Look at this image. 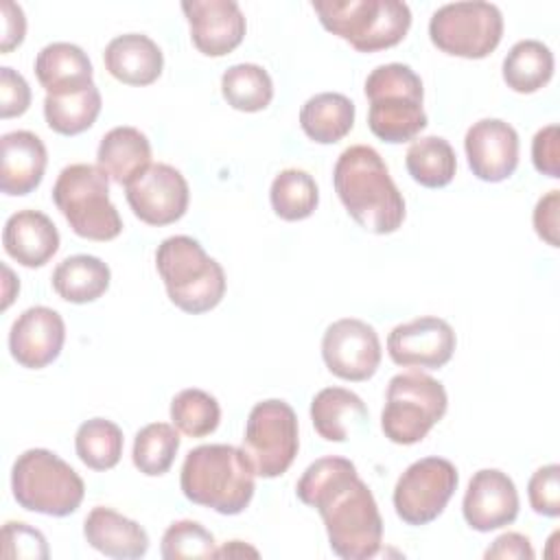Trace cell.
<instances>
[{"label": "cell", "mask_w": 560, "mask_h": 560, "mask_svg": "<svg viewBox=\"0 0 560 560\" xmlns=\"http://www.w3.org/2000/svg\"><path fill=\"white\" fill-rule=\"evenodd\" d=\"M171 420L179 433L188 438H206L219 427L221 407L208 392L188 387L171 400Z\"/></svg>", "instance_id": "obj_36"}, {"label": "cell", "mask_w": 560, "mask_h": 560, "mask_svg": "<svg viewBox=\"0 0 560 560\" xmlns=\"http://www.w3.org/2000/svg\"><path fill=\"white\" fill-rule=\"evenodd\" d=\"M35 74L46 94L59 96L92 85L94 68L90 57L70 42H52L35 57Z\"/></svg>", "instance_id": "obj_24"}, {"label": "cell", "mask_w": 560, "mask_h": 560, "mask_svg": "<svg viewBox=\"0 0 560 560\" xmlns=\"http://www.w3.org/2000/svg\"><path fill=\"white\" fill-rule=\"evenodd\" d=\"M179 451V433L168 422H151L136 433L133 466L147 477L164 475Z\"/></svg>", "instance_id": "obj_35"}, {"label": "cell", "mask_w": 560, "mask_h": 560, "mask_svg": "<svg viewBox=\"0 0 560 560\" xmlns=\"http://www.w3.org/2000/svg\"><path fill=\"white\" fill-rule=\"evenodd\" d=\"M4 252L24 267L46 265L59 249V232L52 219L39 210L13 212L2 230Z\"/></svg>", "instance_id": "obj_21"}, {"label": "cell", "mask_w": 560, "mask_h": 560, "mask_svg": "<svg viewBox=\"0 0 560 560\" xmlns=\"http://www.w3.org/2000/svg\"><path fill=\"white\" fill-rule=\"evenodd\" d=\"M448 407L446 389L424 372L392 376L385 392L381 429L394 444H416L444 418Z\"/></svg>", "instance_id": "obj_9"}, {"label": "cell", "mask_w": 560, "mask_h": 560, "mask_svg": "<svg viewBox=\"0 0 560 560\" xmlns=\"http://www.w3.org/2000/svg\"><path fill=\"white\" fill-rule=\"evenodd\" d=\"M221 94L238 112H260L273 98V81L258 63H234L221 77Z\"/></svg>", "instance_id": "obj_32"}, {"label": "cell", "mask_w": 560, "mask_h": 560, "mask_svg": "<svg viewBox=\"0 0 560 560\" xmlns=\"http://www.w3.org/2000/svg\"><path fill=\"white\" fill-rule=\"evenodd\" d=\"M101 114V92L92 83L85 90L70 94H46L44 118L46 125L61 136H77L88 131Z\"/></svg>", "instance_id": "obj_31"}, {"label": "cell", "mask_w": 560, "mask_h": 560, "mask_svg": "<svg viewBox=\"0 0 560 560\" xmlns=\"http://www.w3.org/2000/svg\"><path fill=\"white\" fill-rule=\"evenodd\" d=\"M83 536L92 549L116 560L142 558L149 551L144 527L105 505L92 508L85 516Z\"/></svg>", "instance_id": "obj_22"}, {"label": "cell", "mask_w": 560, "mask_h": 560, "mask_svg": "<svg viewBox=\"0 0 560 560\" xmlns=\"http://www.w3.org/2000/svg\"><path fill=\"white\" fill-rule=\"evenodd\" d=\"M269 201L280 219L302 221L315 212L319 190L315 179L306 171L284 168L271 182Z\"/></svg>", "instance_id": "obj_33"}, {"label": "cell", "mask_w": 560, "mask_h": 560, "mask_svg": "<svg viewBox=\"0 0 560 560\" xmlns=\"http://www.w3.org/2000/svg\"><path fill=\"white\" fill-rule=\"evenodd\" d=\"M311 420L319 438L346 442L368 424V407L346 387H324L311 400Z\"/></svg>", "instance_id": "obj_25"}, {"label": "cell", "mask_w": 560, "mask_h": 560, "mask_svg": "<svg viewBox=\"0 0 560 560\" xmlns=\"http://www.w3.org/2000/svg\"><path fill=\"white\" fill-rule=\"evenodd\" d=\"M298 448V416L293 407L278 398L256 402L247 416L243 435V451L254 472L265 479L284 475Z\"/></svg>", "instance_id": "obj_11"}, {"label": "cell", "mask_w": 560, "mask_h": 560, "mask_svg": "<svg viewBox=\"0 0 560 560\" xmlns=\"http://www.w3.org/2000/svg\"><path fill=\"white\" fill-rule=\"evenodd\" d=\"M164 560L217 558L214 536L197 521H175L166 527L160 545Z\"/></svg>", "instance_id": "obj_37"}, {"label": "cell", "mask_w": 560, "mask_h": 560, "mask_svg": "<svg viewBox=\"0 0 560 560\" xmlns=\"http://www.w3.org/2000/svg\"><path fill=\"white\" fill-rule=\"evenodd\" d=\"M295 494L319 512L330 549L343 560H368L383 542V518L357 466L337 455L315 459L300 477Z\"/></svg>", "instance_id": "obj_1"}, {"label": "cell", "mask_w": 560, "mask_h": 560, "mask_svg": "<svg viewBox=\"0 0 560 560\" xmlns=\"http://www.w3.org/2000/svg\"><path fill=\"white\" fill-rule=\"evenodd\" d=\"M66 341V324L50 306H31L18 315L9 332L11 357L28 370L50 365Z\"/></svg>", "instance_id": "obj_19"}, {"label": "cell", "mask_w": 560, "mask_h": 560, "mask_svg": "<svg viewBox=\"0 0 560 560\" xmlns=\"http://www.w3.org/2000/svg\"><path fill=\"white\" fill-rule=\"evenodd\" d=\"M354 114V103L348 96L339 92H322L302 105L300 125L313 142L335 144L350 133Z\"/></svg>", "instance_id": "obj_28"}, {"label": "cell", "mask_w": 560, "mask_h": 560, "mask_svg": "<svg viewBox=\"0 0 560 560\" xmlns=\"http://www.w3.org/2000/svg\"><path fill=\"white\" fill-rule=\"evenodd\" d=\"M558 210H560V190H549L538 199L534 208V230L551 247H558Z\"/></svg>", "instance_id": "obj_42"}, {"label": "cell", "mask_w": 560, "mask_h": 560, "mask_svg": "<svg viewBox=\"0 0 560 560\" xmlns=\"http://www.w3.org/2000/svg\"><path fill=\"white\" fill-rule=\"evenodd\" d=\"M560 127L547 125L536 131L532 140V162L538 173L558 179L560 177Z\"/></svg>", "instance_id": "obj_41"}, {"label": "cell", "mask_w": 560, "mask_h": 560, "mask_svg": "<svg viewBox=\"0 0 560 560\" xmlns=\"http://www.w3.org/2000/svg\"><path fill=\"white\" fill-rule=\"evenodd\" d=\"M258 556V551L256 549H252V547H247V545H243L241 540H232L230 545H225L223 549H217V558H232V556Z\"/></svg>", "instance_id": "obj_45"}, {"label": "cell", "mask_w": 560, "mask_h": 560, "mask_svg": "<svg viewBox=\"0 0 560 560\" xmlns=\"http://www.w3.org/2000/svg\"><path fill=\"white\" fill-rule=\"evenodd\" d=\"M2 556L4 558H28V560H46L48 542L44 534L28 523L9 521L2 527Z\"/></svg>", "instance_id": "obj_38"}, {"label": "cell", "mask_w": 560, "mask_h": 560, "mask_svg": "<svg viewBox=\"0 0 560 560\" xmlns=\"http://www.w3.org/2000/svg\"><path fill=\"white\" fill-rule=\"evenodd\" d=\"M553 66V52L547 44L540 39H521L503 59V81L518 94H532L551 81Z\"/></svg>", "instance_id": "obj_29"}, {"label": "cell", "mask_w": 560, "mask_h": 560, "mask_svg": "<svg viewBox=\"0 0 560 560\" xmlns=\"http://www.w3.org/2000/svg\"><path fill=\"white\" fill-rule=\"evenodd\" d=\"M488 560L499 558V560H532L534 549L527 536L518 532H505L501 534L483 553Z\"/></svg>", "instance_id": "obj_44"}, {"label": "cell", "mask_w": 560, "mask_h": 560, "mask_svg": "<svg viewBox=\"0 0 560 560\" xmlns=\"http://www.w3.org/2000/svg\"><path fill=\"white\" fill-rule=\"evenodd\" d=\"M335 192L348 214L372 234H392L405 221V199L381 153L368 144L341 151L332 171Z\"/></svg>", "instance_id": "obj_2"}, {"label": "cell", "mask_w": 560, "mask_h": 560, "mask_svg": "<svg viewBox=\"0 0 560 560\" xmlns=\"http://www.w3.org/2000/svg\"><path fill=\"white\" fill-rule=\"evenodd\" d=\"M405 164L413 182L424 188H442L453 182L457 158L448 140L440 136H424L409 144Z\"/></svg>", "instance_id": "obj_30"}, {"label": "cell", "mask_w": 560, "mask_h": 560, "mask_svg": "<svg viewBox=\"0 0 560 560\" xmlns=\"http://www.w3.org/2000/svg\"><path fill=\"white\" fill-rule=\"evenodd\" d=\"M464 149L472 175L481 182H503L518 166V133L501 118L472 122L466 131Z\"/></svg>", "instance_id": "obj_16"}, {"label": "cell", "mask_w": 560, "mask_h": 560, "mask_svg": "<svg viewBox=\"0 0 560 560\" xmlns=\"http://www.w3.org/2000/svg\"><path fill=\"white\" fill-rule=\"evenodd\" d=\"M529 505L536 514L556 518L560 514V466L547 464L538 468L527 483Z\"/></svg>", "instance_id": "obj_39"}, {"label": "cell", "mask_w": 560, "mask_h": 560, "mask_svg": "<svg viewBox=\"0 0 560 560\" xmlns=\"http://www.w3.org/2000/svg\"><path fill=\"white\" fill-rule=\"evenodd\" d=\"M151 164V142L136 127H114L98 144L96 166L116 184L127 186Z\"/></svg>", "instance_id": "obj_26"}, {"label": "cell", "mask_w": 560, "mask_h": 560, "mask_svg": "<svg viewBox=\"0 0 560 560\" xmlns=\"http://www.w3.org/2000/svg\"><path fill=\"white\" fill-rule=\"evenodd\" d=\"M31 105V88L26 79L9 66L0 68V116H22Z\"/></svg>", "instance_id": "obj_40"}, {"label": "cell", "mask_w": 560, "mask_h": 560, "mask_svg": "<svg viewBox=\"0 0 560 560\" xmlns=\"http://www.w3.org/2000/svg\"><path fill=\"white\" fill-rule=\"evenodd\" d=\"M107 72L127 85H151L164 68L160 46L142 33L116 35L103 52Z\"/></svg>", "instance_id": "obj_23"}, {"label": "cell", "mask_w": 560, "mask_h": 560, "mask_svg": "<svg viewBox=\"0 0 560 560\" xmlns=\"http://www.w3.org/2000/svg\"><path fill=\"white\" fill-rule=\"evenodd\" d=\"M0 11H2V44H0V50L11 52L15 46L22 44V39L26 35V18H24L22 7L11 2V0H2Z\"/></svg>", "instance_id": "obj_43"}, {"label": "cell", "mask_w": 560, "mask_h": 560, "mask_svg": "<svg viewBox=\"0 0 560 560\" xmlns=\"http://www.w3.org/2000/svg\"><path fill=\"white\" fill-rule=\"evenodd\" d=\"M125 197L133 214L147 225H168L188 210V182L171 164L151 162L125 186Z\"/></svg>", "instance_id": "obj_13"}, {"label": "cell", "mask_w": 560, "mask_h": 560, "mask_svg": "<svg viewBox=\"0 0 560 560\" xmlns=\"http://www.w3.org/2000/svg\"><path fill=\"white\" fill-rule=\"evenodd\" d=\"M256 472L245 451L232 444H201L188 451L179 486L190 503L219 514H241L256 490Z\"/></svg>", "instance_id": "obj_3"}, {"label": "cell", "mask_w": 560, "mask_h": 560, "mask_svg": "<svg viewBox=\"0 0 560 560\" xmlns=\"http://www.w3.org/2000/svg\"><path fill=\"white\" fill-rule=\"evenodd\" d=\"M11 490L20 508L46 516L79 510L85 483L79 472L48 448H28L13 462Z\"/></svg>", "instance_id": "obj_7"}, {"label": "cell", "mask_w": 560, "mask_h": 560, "mask_svg": "<svg viewBox=\"0 0 560 560\" xmlns=\"http://www.w3.org/2000/svg\"><path fill=\"white\" fill-rule=\"evenodd\" d=\"M370 131L389 144L416 140L427 127L420 77L407 63L376 66L365 79Z\"/></svg>", "instance_id": "obj_5"}, {"label": "cell", "mask_w": 560, "mask_h": 560, "mask_svg": "<svg viewBox=\"0 0 560 560\" xmlns=\"http://www.w3.org/2000/svg\"><path fill=\"white\" fill-rule=\"evenodd\" d=\"M52 201L81 238L112 241L122 232V219L109 201V177L94 164L66 166L52 186Z\"/></svg>", "instance_id": "obj_8"}, {"label": "cell", "mask_w": 560, "mask_h": 560, "mask_svg": "<svg viewBox=\"0 0 560 560\" xmlns=\"http://www.w3.org/2000/svg\"><path fill=\"white\" fill-rule=\"evenodd\" d=\"M79 459L92 470H109L122 455V431L107 418L85 420L74 435Z\"/></svg>", "instance_id": "obj_34"}, {"label": "cell", "mask_w": 560, "mask_h": 560, "mask_svg": "<svg viewBox=\"0 0 560 560\" xmlns=\"http://www.w3.org/2000/svg\"><path fill=\"white\" fill-rule=\"evenodd\" d=\"M429 37L446 55L483 59L503 37V15L497 4L483 0L448 2L431 15Z\"/></svg>", "instance_id": "obj_10"}, {"label": "cell", "mask_w": 560, "mask_h": 560, "mask_svg": "<svg viewBox=\"0 0 560 560\" xmlns=\"http://www.w3.org/2000/svg\"><path fill=\"white\" fill-rule=\"evenodd\" d=\"M381 341L376 330L357 317L332 322L322 337L326 368L343 381H368L381 365Z\"/></svg>", "instance_id": "obj_14"}, {"label": "cell", "mask_w": 560, "mask_h": 560, "mask_svg": "<svg viewBox=\"0 0 560 560\" xmlns=\"http://www.w3.org/2000/svg\"><path fill=\"white\" fill-rule=\"evenodd\" d=\"M457 468L444 457H422L394 486V510L407 525L435 521L457 490Z\"/></svg>", "instance_id": "obj_12"}, {"label": "cell", "mask_w": 560, "mask_h": 560, "mask_svg": "<svg viewBox=\"0 0 560 560\" xmlns=\"http://www.w3.org/2000/svg\"><path fill=\"white\" fill-rule=\"evenodd\" d=\"M182 11L195 48L206 57H223L245 37V15L234 0H184Z\"/></svg>", "instance_id": "obj_17"}, {"label": "cell", "mask_w": 560, "mask_h": 560, "mask_svg": "<svg viewBox=\"0 0 560 560\" xmlns=\"http://www.w3.org/2000/svg\"><path fill=\"white\" fill-rule=\"evenodd\" d=\"M0 188L4 195L22 197L33 192L44 177L48 153L39 136L26 129L0 138Z\"/></svg>", "instance_id": "obj_20"}, {"label": "cell", "mask_w": 560, "mask_h": 560, "mask_svg": "<svg viewBox=\"0 0 560 560\" xmlns=\"http://www.w3.org/2000/svg\"><path fill=\"white\" fill-rule=\"evenodd\" d=\"M322 26L359 52H376L402 42L411 9L400 0H315Z\"/></svg>", "instance_id": "obj_6"}, {"label": "cell", "mask_w": 560, "mask_h": 560, "mask_svg": "<svg viewBox=\"0 0 560 560\" xmlns=\"http://www.w3.org/2000/svg\"><path fill=\"white\" fill-rule=\"evenodd\" d=\"M2 271H4V302H2V308H7L13 302V293H15V291H11V287L20 289V284L13 278V273H11V269L7 265H2Z\"/></svg>", "instance_id": "obj_46"}, {"label": "cell", "mask_w": 560, "mask_h": 560, "mask_svg": "<svg viewBox=\"0 0 560 560\" xmlns=\"http://www.w3.org/2000/svg\"><path fill=\"white\" fill-rule=\"evenodd\" d=\"M462 512L477 532L501 529L518 516V492L514 481L497 468L477 470L466 488Z\"/></svg>", "instance_id": "obj_18"}, {"label": "cell", "mask_w": 560, "mask_h": 560, "mask_svg": "<svg viewBox=\"0 0 560 560\" xmlns=\"http://www.w3.org/2000/svg\"><path fill=\"white\" fill-rule=\"evenodd\" d=\"M457 346L451 324L435 315H422L398 324L387 337V352L396 365L438 370L453 359Z\"/></svg>", "instance_id": "obj_15"}, {"label": "cell", "mask_w": 560, "mask_h": 560, "mask_svg": "<svg viewBox=\"0 0 560 560\" xmlns=\"http://www.w3.org/2000/svg\"><path fill=\"white\" fill-rule=\"evenodd\" d=\"M155 267L168 300L184 313H208L225 295L223 267L192 236L177 234L164 238L155 252Z\"/></svg>", "instance_id": "obj_4"}, {"label": "cell", "mask_w": 560, "mask_h": 560, "mask_svg": "<svg viewBox=\"0 0 560 560\" xmlns=\"http://www.w3.org/2000/svg\"><path fill=\"white\" fill-rule=\"evenodd\" d=\"M50 280L61 300L72 304H88L98 300L109 289L112 271L98 256L77 254L63 258L55 267Z\"/></svg>", "instance_id": "obj_27"}]
</instances>
